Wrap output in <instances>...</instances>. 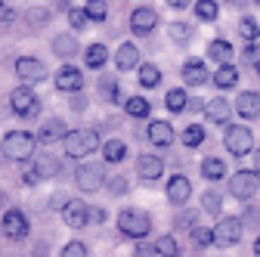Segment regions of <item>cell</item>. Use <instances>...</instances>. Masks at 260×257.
<instances>
[{
  "label": "cell",
  "instance_id": "obj_1",
  "mask_svg": "<svg viewBox=\"0 0 260 257\" xmlns=\"http://www.w3.org/2000/svg\"><path fill=\"white\" fill-rule=\"evenodd\" d=\"M35 146H38L35 134H28V131H10L4 137V143H0V152H4V158H10V162H28V158L35 155Z\"/></svg>",
  "mask_w": 260,
  "mask_h": 257
},
{
  "label": "cell",
  "instance_id": "obj_2",
  "mask_svg": "<svg viewBox=\"0 0 260 257\" xmlns=\"http://www.w3.org/2000/svg\"><path fill=\"white\" fill-rule=\"evenodd\" d=\"M65 143V155L69 158H87L90 152L100 149V137H96V131H69V137L62 140Z\"/></svg>",
  "mask_w": 260,
  "mask_h": 257
},
{
  "label": "cell",
  "instance_id": "obj_3",
  "mask_svg": "<svg viewBox=\"0 0 260 257\" xmlns=\"http://www.w3.org/2000/svg\"><path fill=\"white\" fill-rule=\"evenodd\" d=\"M118 230H121L124 236L143 239V236H149V230H152V220H149V214H146V211L124 208V211L118 214Z\"/></svg>",
  "mask_w": 260,
  "mask_h": 257
},
{
  "label": "cell",
  "instance_id": "obj_4",
  "mask_svg": "<svg viewBox=\"0 0 260 257\" xmlns=\"http://www.w3.org/2000/svg\"><path fill=\"white\" fill-rule=\"evenodd\" d=\"M10 109L22 118H38L41 112V100H38V93L31 90V87H16L10 93Z\"/></svg>",
  "mask_w": 260,
  "mask_h": 257
},
{
  "label": "cell",
  "instance_id": "obj_5",
  "mask_svg": "<svg viewBox=\"0 0 260 257\" xmlns=\"http://www.w3.org/2000/svg\"><path fill=\"white\" fill-rule=\"evenodd\" d=\"M242 227H245V223L239 217H223L217 227H214V245H220V248L239 245L242 242Z\"/></svg>",
  "mask_w": 260,
  "mask_h": 257
},
{
  "label": "cell",
  "instance_id": "obj_6",
  "mask_svg": "<svg viewBox=\"0 0 260 257\" xmlns=\"http://www.w3.org/2000/svg\"><path fill=\"white\" fill-rule=\"evenodd\" d=\"M257 189H260V174L257 171H239L230 177V192L236 199H254L257 196Z\"/></svg>",
  "mask_w": 260,
  "mask_h": 257
},
{
  "label": "cell",
  "instance_id": "obj_7",
  "mask_svg": "<svg viewBox=\"0 0 260 257\" xmlns=\"http://www.w3.org/2000/svg\"><path fill=\"white\" fill-rule=\"evenodd\" d=\"M223 143H226V149H230V155H239V158H242V155L251 152V146H254V134L248 131V127L233 124V127H226Z\"/></svg>",
  "mask_w": 260,
  "mask_h": 257
},
{
  "label": "cell",
  "instance_id": "obj_8",
  "mask_svg": "<svg viewBox=\"0 0 260 257\" xmlns=\"http://www.w3.org/2000/svg\"><path fill=\"white\" fill-rule=\"evenodd\" d=\"M0 230H4L7 239L19 242V239L28 236V217H25L22 211H7V214H4V223H0Z\"/></svg>",
  "mask_w": 260,
  "mask_h": 257
},
{
  "label": "cell",
  "instance_id": "obj_9",
  "mask_svg": "<svg viewBox=\"0 0 260 257\" xmlns=\"http://www.w3.org/2000/svg\"><path fill=\"white\" fill-rule=\"evenodd\" d=\"M155 25H158V13L152 10V7H137L134 13H130V31L134 35H149V31H155Z\"/></svg>",
  "mask_w": 260,
  "mask_h": 257
},
{
  "label": "cell",
  "instance_id": "obj_10",
  "mask_svg": "<svg viewBox=\"0 0 260 257\" xmlns=\"http://www.w3.org/2000/svg\"><path fill=\"white\" fill-rule=\"evenodd\" d=\"M103 168L100 165H81L78 171H75V183L84 189V192H93V189H100L103 186Z\"/></svg>",
  "mask_w": 260,
  "mask_h": 257
},
{
  "label": "cell",
  "instance_id": "obj_11",
  "mask_svg": "<svg viewBox=\"0 0 260 257\" xmlns=\"http://www.w3.org/2000/svg\"><path fill=\"white\" fill-rule=\"evenodd\" d=\"M16 75L22 81H41L47 75V66L38 56H22V59H16Z\"/></svg>",
  "mask_w": 260,
  "mask_h": 257
},
{
  "label": "cell",
  "instance_id": "obj_12",
  "mask_svg": "<svg viewBox=\"0 0 260 257\" xmlns=\"http://www.w3.org/2000/svg\"><path fill=\"white\" fill-rule=\"evenodd\" d=\"M62 217H65V223H69L72 230H81V227H87V223H90V208H87L84 202L72 199V202H65Z\"/></svg>",
  "mask_w": 260,
  "mask_h": 257
},
{
  "label": "cell",
  "instance_id": "obj_13",
  "mask_svg": "<svg viewBox=\"0 0 260 257\" xmlns=\"http://www.w3.org/2000/svg\"><path fill=\"white\" fill-rule=\"evenodd\" d=\"M56 87H59L62 93H78V90L84 87V75H81L75 66H62V69L56 72Z\"/></svg>",
  "mask_w": 260,
  "mask_h": 257
},
{
  "label": "cell",
  "instance_id": "obj_14",
  "mask_svg": "<svg viewBox=\"0 0 260 257\" xmlns=\"http://www.w3.org/2000/svg\"><path fill=\"white\" fill-rule=\"evenodd\" d=\"M189 196H192V183L183 174H174L168 180V199H171V205H186Z\"/></svg>",
  "mask_w": 260,
  "mask_h": 257
},
{
  "label": "cell",
  "instance_id": "obj_15",
  "mask_svg": "<svg viewBox=\"0 0 260 257\" xmlns=\"http://www.w3.org/2000/svg\"><path fill=\"white\" fill-rule=\"evenodd\" d=\"M137 174L143 180H158L161 174H165V162H161L158 155H140L137 158Z\"/></svg>",
  "mask_w": 260,
  "mask_h": 257
},
{
  "label": "cell",
  "instance_id": "obj_16",
  "mask_svg": "<svg viewBox=\"0 0 260 257\" xmlns=\"http://www.w3.org/2000/svg\"><path fill=\"white\" fill-rule=\"evenodd\" d=\"M69 137V131H65V124L59 121V118H50V121H44L41 124V131H38V140L44 143V146H50V143H59V140H65Z\"/></svg>",
  "mask_w": 260,
  "mask_h": 257
},
{
  "label": "cell",
  "instance_id": "obj_17",
  "mask_svg": "<svg viewBox=\"0 0 260 257\" xmlns=\"http://www.w3.org/2000/svg\"><path fill=\"white\" fill-rule=\"evenodd\" d=\"M236 112H239L242 118H260V93H254V90L239 93V100H236Z\"/></svg>",
  "mask_w": 260,
  "mask_h": 257
},
{
  "label": "cell",
  "instance_id": "obj_18",
  "mask_svg": "<svg viewBox=\"0 0 260 257\" xmlns=\"http://www.w3.org/2000/svg\"><path fill=\"white\" fill-rule=\"evenodd\" d=\"M115 66H118V72H134L140 66V50L134 44H121L115 53Z\"/></svg>",
  "mask_w": 260,
  "mask_h": 257
},
{
  "label": "cell",
  "instance_id": "obj_19",
  "mask_svg": "<svg viewBox=\"0 0 260 257\" xmlns=\"http://www.w3.org/2000/svg\"><path fill=\"white\" fill-rule=\"evenodd\" d=\"M211 75H208V69H205V62L202 59H186V66H183V81L189 84V87H199V84H205Z\"/></svg>",
  "mask_w": 260,
  "mask_h": 257
},
{
  "label": "cell",
  "instance_id": "obj_20",
  "mask_svg": "<svg viewBox=\"0 0 260 257\" xmlns=\"http://www.w3.org/2000/svg\"><path fill=\"white\" fill-rule=\"evenodd\" d=\"M149 140L155 146H171L174 143V127L168 121H152L149 124Z\"/></svg>",
  "mask_w": 260,
  "mask_h": 257
},
{
  "label": "cell",
  "instance_id": "obj_21",
  "mask_svg": "<svg viewBox=\"0 0 260 257\" xmlns=\"http://www.w3.org/2000/svg\"><path fill=\"white\" fill-rule=\"evenodd\" d=\"M230 103H226V100H211L208 106H205V118L211 121V124H226V121H230Z\"/></svg>",
  "mask_w": 260,
  "mask_h": 257
},
{
  "label": "cell",
  "instance_id": "obj_22",
  "mask_svg": "<svg viewBox=\"0 0 260 257\" xmlns=\"http://www.w3.org/2000/svg\"><path fill=\"white\" fill-rule=\"evenodd\" d=\"M214 84H217L220 90L236 87V84H239V69L233 66V62H230V66H220V69L214 72Z\"/></svg>",
  "mask_w": 260,
  "mask_h": 257
},
{
  "label": "cell",
  "instance_id": "obj_23",
  "mask_svg": "<svg viewBox=\"0 0 260 257\" xmlns=\"http://www.w3.org/2000/svg\"><path fill=\"white\" fill-rule=\"evenodd\" d=\"M35 171H38L41 180H50V177H56V174L62 171V165H59L56 155H41L38 162H35Z\"/></svg>",
  "mask_w": 260,
  "mask_h": 257
},
{
  "label": "cell",
  "instance_id": "obj_24",
  "mask_svg": "<svg viewBox=\"0 0 260 257\" xmlns=\"http://www.w3.org/2000/svg\"><path fill=\"white\" fill-rule=\"evenodd\" d=\"M53 53L62 56V59H72V56L78 53V38H72V35H59V38H53Z\"/></svg>",
  "mask_w": 260,
  "mask_h": 257
},
{
  "label": "cell",
  "instance_id": "obj_25",
  "mask_svg": "<svg viewBox=\"0 0 260 257\" xmlns=\"http://www.w3.org/2000/svg\"><path fill=\"white\" fill-rule=\"evenodd\" d=\"M208 56L214 62H220V66H230V59H233V47L226 44V41H211L208 44Z\"/></svg>",
  "mask_w": 260,
  "mask_h": 257
},
{
  "label": "cell",
  "instance_id": "obj_26",
  "mask_svg": "<svg viewBox=\"0 0 260 257\" xmlns=\"http://www.w3.org/2000/svg\"><path fill=\"white\" fill-rule=\"evenodd\" d=\"M84 59H87V69H103L106 62H109V50L103 44H93V47H87Z\"/></svg>",
  "mask_w": 260,
  "mask_h": 257
},
{
  "label": "cell",
  "instance_id": "obj_27",
  "mask_svg": "<svg viewBox=\"0 0 260 257\" xmlns=\"http://www.w3.org/2000/svg\"><path fill=\"white\" fill-rule=\"evenodd\" d=\"M124 109H127L130 118H149V112H152V106H149L146 96H130V100L124 103Z\"/></svg>",
  "mask_w": 260,
  "mask_h": 257
},
{
  "label": "cell",
  "instance_id": "obj_28",
  "mask_svg": "<svg viewBox=\"0 0 260 257\" xmlns=\"http://www.w3.org/2000/svg\"><path fill=\"white\" fill-rule=\"evenodd\" d=\"M50 19H53V13H50L47 7H31V10L25 13V22H28V28H44Z\"/></svg>",
  "mask_w": 260,
  "mask_h": 257
},
{
  "label": "cell",
  "instance_id": "obj_29",
  "mask_svg": "<svg viewBox=\"0 0 260 257\" xmlns=\"http://www.w3.org/2000/svg\"><path fill=\"white\" fill-rule=\"evenodd\" d=\"M223 174H226V165L220 162V158L211 155V158H205V162H202V177L205 180H220Z\"/></svg>",
  "mask_w": 260,
  "mask_h": 257
},
{
  "label": "cell",
  "instance_id": "obj_30",
  "mask_svg": "<svg viewBox=\"0 0 260 257\" xmlns=\"http://www.w3.org/2000/svg\"><path fill=\"white\" fill-rule=\"evenodd\" d=\"M202 143H205V127L189 124L186 131H183V146H186V149H199Z\"/></svg>",
  "mask_w": 260,
  "mask_h": 257
},
{
  "label": "cell",
  "instance_id": "obj_31",
  "mask_svg": "<svg viewBox=\"0 0 260 257\" xmlns=\"http://www.w3.org/2000/svg\"><path fill=\"white\" fill-rule=\"evenodd\" d=\"M165 103H168V109H171V112H186V106H189V96H186V90L174 87V90H168Z\"/></svg>",
  "mask_w": 260,
  "mask_h": 257
},
{
  "label": "cell",
  "instance_id": "obj_32",
  "mask_svg": "<svg viewBox=\"0 0 260 257\" xmlns=\"http://www.w3.org/2000/svg\"><path fill=\"white\" fill-rule=\"evenodd\" d=\"M158 84H161V69L152 62L140 66V87H158Z\"/></svg>",
  "mask_w": 260,
  "mask_h": 257
},
{
  "label": "cell",
  "instance_id": "obj_33",
  "mask_svg": "<svg viewBox=\"0 0 260 257\" xmlns=\"http://www.w3.org/2000/svg\"><path fill=\"white\" fill-rule=\"evenodd\" d=\"M100 96H103L106 103H118L121 100V84L115 78H103L100 81Z\"/></svg>",
  "mask_w": 260,
  "mask_h": 257
},
{
  "label": "cell",
  "instance_id": "obj_34",
  "mask_svg": "<svg viewBox=\"0 0 260 257\" xmlns=\"http://www.w3.org/2000/svg\"><path fill=\"white\" fill-rule=\"evenodd\" d=\"M103 155H106V162L118 165V162H124V155H127V146H124L121 140H109V143L103 146Z\"/></svg>",
  "mask_w": 260,
  "mask_h": 257
},
{
  "label": "cell",
  "instance_id": "obj_35",
  "mask_svg": "<svg viewBox=\"0 0 260 257\" xmlns=\"http://www.w3.org/2000/svg\"><path fill=\"white\" fill-rule=\"evenodd\" d=\"M195 16H199L202 22H214V19L220 16L217 0H199V4H195Z\"/></svg>",
  "mask_w": 260,
  "mask_h": 257
},
{
  "label": "cell",
  "instance_id": "obj_36",
  "mask_svg": "<svg viewBox=\"0 0 260 257\" xmlns=\"http://www.w3.org/2000/svg\"><path fill=\"white\" fill-rule=\"evenodd\" d=\"M87 16H90V22H106L109 19V4L106 0H87Z\"/></svg>",
  "mask_w": 260,
  "mask_h": 257
},
{
  "label": "cell",
  "instance_id": "obj_37",
  "mask_svg": "<svg viewBox=\"0 0 260 257\" xmlns=\"http://www.w3.org/2000/svg\"><path fill=\"white\" fill-rule=\"evenodd\" d=\"M239 35H242L248 44H257V38H260V25H257L251 16H245V19L239 22Z\"/></svg>",
  "mask_w": 260,
  "mask_h": 257
},
{
  "label": "cell",
  "instance_id": "obj_38",
  "mask_svg": "<svg viewBox=\"0 0 260 257\" xmlns=\"http://www.w3.org/2000/svg\"><path fill=\"white\" fill-rule=\"evenodd\" d=\"M171 38H174L177 44H189V41L195 38V31H192V25H186V22H174V25H171Z\"/></svg>",
  "mask_w": 260,
  "mask_h": 257
},
{
  "label": "cell",
  "instance_id": "obj_39",
  "mask_svg": "<svg viewBox=\"0 0 260 257\" xmlns=\"http://www.w3.org/2000/svg\"><path fill=\"white\" fill-rule=\"evenodd\" d=\"M155 254H161V257H177V254H180V248H177L174 236H161V239L155 242Z\"/></svg>",
  "mask_w": 260,
  "mask_h": 257
},
{
  "label": "cell",
  "instance_id": "obj_40",
  "mask_svg": "<svg viewBox=\"0 0 260 257\" xmlns=\"http://www.w3.org/2000/svg\"><path fill=\"white\" fill-rule=\"evenodd\" d=\"M69 22H72V28H75V31H81V28H87L90 16H87V10H84V7H72V10H69Z\"/></svg>",
  "mask_w": 260,
  "mask_h": 257
},
{
  "label": "cell",
  "instance_id": "obj_41",
  "mask_svg": "<svg viewBox=\"0 0 260 257\" xmlns=\"http://www.w3.org/2000/svg\"><path fill=\"white\" fill-rule=\"evenodd\" d=\"M202 208H205L208 214H220V208H223V199L217 196V192H205V196H202Z\"/></svg>",
  "mask_w": 260,
  "mask_h": 257
},
{
  "label": "cell",
  "instance_id": "obj_42",
  "mask_svg": "<svg viewBox=\"0 0 260 257\" xmlns=\"http://www.w3.org/2000/svg\"><path fill=\"white\" fill-rule=\"evenodd\" d=\"M192 245H199V248L214 245V230H202V227H195V230H192Z\"/></svg>",
  "mask_w": 260,
  "mask_h": 257
},
{
  "label": "cell",
  "instance_id": "obj_43",
  "mask_svg": "<svg viewBox=\"0 0 260 257\" xmlns=\"http://www.w3.org/2000/svg\"><path fill=\"white\" fill-rule=\"evenodd\" d=\"M59 257H87V248L81 242H69V245L59 251Z\"/></svg>",
  "mask_w": 260,
  "mask_h": 257
},
{
  "label": "cell",
  "instance_id": "obj_44",
  "mask_svg": "<svg viewBox=\"0 0 260 257\" xmlns=\"http://www.w3.org/2000/svg\"><path fill=\"white\" fill-rule=\"evenodd\" d=\"M106 186H109L112 196H127V180H124V177H112Z\"/></svg>",
  "mask_w": 260,
  "mask_h": 257
},
{
  "label": "cell",
  "instance_id": "obj_45",
  "mask_svg": "<svg viewBox=\"0 0 260 257\" xmlns=\"http://www.w3.org/2000/svg\"><path fill=\"white\" fill-rule=\"evenodd\" d=\"M242 223H248V227H257V223H260V214H257V208H248Z\"/></svg>",
  "mask_w": 260,
  "mask_h": 257
},
{
  "label": "cell",
  "instance_id": "obj_46",
  "mask_svg": "<svg viewBox=\"0 0 260 257\" xmlns=\"http://www.w3.org/2000/svg\"><path fill=\"white\" fill-rule=\"evenodd\" d=\"M245 62H254V66L260 62V50H257V44H251V47L245 50Z\"/></svg>",
  "mask_w": 260,
  "mask_h": 257
},
{
  "label": "cell",
  "instance_id": "obj_47",
  "mask_svg": "<svg viewBox=\"0 0 260 257\" xmlns=\"http://www.w3.org/2000/svg\"><path fill=\"white\" fill-rule=\"evenodd\" d=\"M155 254V245H146L143 239H140V248H137V257H152Z\"/></svg>",
  "mask_w": 260,
  "mask_h": 257
},
{
  "label": "cell",
  "instance_id": "obj_48",
  "mask_svg": "<svg viewBox=\"0 0 260 257\" xmlns=\"http://www.w3.org/2000/svg\"><path fill=\"white\" fill-rule=\"evenodd\" d=\"M192 223H195V211H189V214L180 217V227H192Z\"/></svg>",
  "mask_w": 260,
  "mask_h": 257
},
{
  "label": "cell",
  "instance_id": "obj_49",
  "mask_svg": "<svg viewBox=\"0 0 260 257\" xmlns=\"http://www.w3.org/2000/svg\"><path fill=\"white\" fill-rule=\"evenodd\" d=\"M90 217H93V220H106V214H103V208H90Z\"/></svg>",
  "mask_w": 260,
  "mask_h": 257
},
{
  "label": "cell",
  "instance_id": "obj_50",
  "mask_svg": "<svg viewBox=\"0 0 260 257\" xmlns=\"http://www.w3.org/2000/svg\"><path fill=\"white\" fill-rule=\"evenodd\" d=\"M171 7H177V10H183V7H189V0H168Z\"/></svg>",
  "mask_w": 260,
  "mask_h": 257
},
{
  "label": "cell",
  "instance_id": "obj_51",
  "mask_svg": "<svg viewBox=\"0 0 260 257\" xmlns=\"http://www.w3.org/2000/svg\"><path fill=\"white\" fill-rule=\"evenodd\" d=\"M254 171H257V174H260V149H257V152H254Z\"/></svg>",
  "mask_w": 260,
  "mask_h": 257
},
{
  "label": "cell",
  "instance_id": "obj_52",
  "mask_svg": "<svg viewBox=\"0 0 260 257\" xmlns=\"http://www.w3.org/2000/svg\"><path fill=\"white\" fill-rule=\"evenodd\" d=\"M254 254L260 257V236H257V242H254Z\"/></svg>",
  "mask_w": 260,
  "mask_h": 257
},
{
  "label": "cell",
  "instance_id": "obj_53",
  "mask_svg": "<svg viewBox=\"0 0 260 257\" xmlns=\"http://www.w3.org/2000/svg\"><path fill=\"white\" fill-rule=\"evenodd\" d=\"M226 4H242V0H226Z\"/></svg>",
  "mask_w": 260,
  "mask_h": 257
},
{
  "label": "cell",
  "instance_id": "obj_54",
  "mask_svg": "<svg viewBox=\"0 0 260 257\" xmlns=\"http://www.w3.org/2000/svg\"><path fill=\"white\" fill-rule=\"evenodd\" d=\"M257 78H260V62H257Z\"/></svg>",
  "mask_w": 260,
  "mask_h": 257
},
{
  "label": "cell",
  "instance_id": "obj_55",
  "mask_svg": "<svg viewBox=\"0 0 260 257\" xmlns=\"http://www.w3.org/2000/svg\"><path fill=\"white\" fill-rule=\"evenodd\" d=\"M0 205H4V192H0Z\"/></svg>",
  "mask_w": 260,
  "mask_h": 257
},
{
  "label": "cell",
  "instance_id": "obj_56",
  "mask_svg": "<svg viewBox=\"0 0 260 257\" xmlns=\"http://www.w3.org/2000/svg\"><path fill=\"white\" fill-rule=\"evenodd\" d=\"M254 4H260V0H254Z\"/></svg>",
  "mask_w": 260,
  "mask_h": 257
}]
</instances>
